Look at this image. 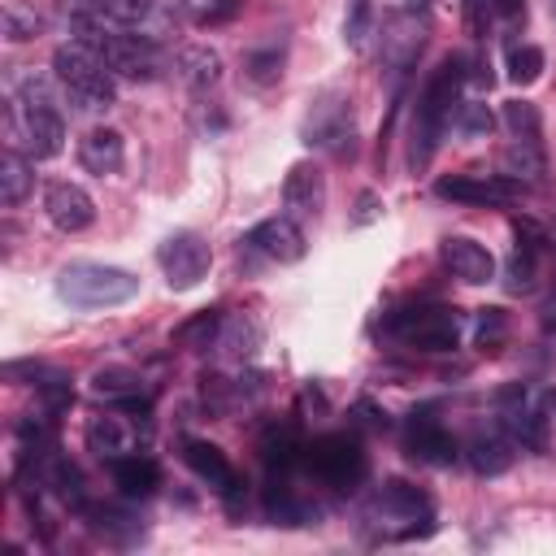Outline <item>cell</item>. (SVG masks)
Here are the masks:
<instances>
[{
    "mask_svg": "<svg viewBox=\"0 0 556 556\" xmlns=\"http://www.w3.org/2000/svg\"><path fill=\"white\" fill-rule=\"evenodd\" d=\"M460 83H465V56H443L426 87H421V100H417V113H413V143H408V161L413 169L430 165L439 139H443V126L456 122V109H460Z\"/></svg>",
    "mask_w": 556,
    "mask_h": 556,
    "instance_id": "cell-1",
    "label": "cell"
},
{
    "mask_svg": "<svg viewBox=\"0 0 556 556\" xmlns=\"http://www.w3.org/2000/svg\"><path fill=\"white\" fill-rule=\"evenodd\" d=\"M4 135H9V148L43 161V156H56L61 143H65V122L61 113L52 109V100L43 96L39 83H22V91L4 104Z\"/></svg>",
    "mask_w": 556,
    "mask_h": 556,
    "instance_id": "cell-2",
    "label": "cell"
},
{
    "mask_svg": "<svg viewBox=\"0 0 556 556\" xmlns=\"http://www.w3.org/2000/svg\"><path fill=\"white\" fill-rule=\"evenodd\" d=\"M52 70H56L61 87L70 91V100H74L78 109L100 113V109H109V104L117 100V74H113L109 61H104L91 43H83V39L61 43V48L52 52Z\"/></svg>",
    "mask_w": 556,
    "mask_h": 556,
    "instance_id": "cell-3",
    "label": "cell"
},
{
    "mask_svg": "<svg viewBox=\"0 0 556 556\" xmlns=\"http://www.w3.org/2000/svg\"><path fill=\"white\" fill-rule=\"evenodd\" d=\"M135 291H139V278L130 269L100 265V261H70L56 274V295L74 308H113V304H126Z\"/></svg>",
    "mask_w": 556,
    "mask_h": 556,
    "instance_id": "cell-4",
    "label": "cell"
},
{
    "mask_svg": "<svg viewBox=\"0 0 556 556\" xmlns=\"http://www.w3.org/2000/svg\"><path fill=\"white\" fill-rule=\"evenodd\" d=\"M369 521L387 534V539H417V534H430V500H426V491H417V486H408V482H400V478H391V482H382L374 495H369Z\"/></svg>",
    "mask_w": 556,
    "mask_h": 556,
    "instance_id": "cell-5",
    "label": "cell"
},
{
    "mask_svg": "<svg viewBox=\"0 0 556 556\" xmlns=\"http://www.w3.org/2000/svg\"><path fill=\"white\" fill-rule=\"evenodd\" d=\"M460 313L447 308V304H430V308H408V313H395L387 321V330L395 339H404L408 348L417 352H452L460 343Z\"/></svg>",
    "mask_w": 556,
    "mask_h": 556,
    "instance_id": "cell-6",
    "label": "cell"
},
{
    "mask_svg": "<svg viewBox=\"0 0 556 556\" xmlns=\"http://www.w3.org/2000/svg\"><path fill=\"white\" fill-rule=\"evenodd\" d=\"M304 465L313 478H321L326 486H356L365 478V452L352 434H321L313 443H304Z\"/></svg>",
    "mask_w": 556,
    "mask_h": 556,
    "instance_id": "cell-7",
    "label": "cell"
},
{
    "mask_svg": "<svg viewBox=\"0 0 556 556\" xmlns=\"http://www.w3.org/2000/svg\"><path fill=\"white\" fill-rule=\"evenodd\" d=\"M156 261H161L165 282H169L174 291H191V287L204 282V274H208V265H213V252H208V243H204L195 230H174V235L161 243Z\"/></svg>",
    "mask_w": 556,
    "mask_h": 556,
    "instance_id": "cell-8",
    "label": "cell"
},
{
    "mask_svg": "<svg viewBox=\"0 0 556 556\" xmlns=\"http://www.w3.org/2000/svg\"><path fill=\"white\" fill-rule=\"evenodd\" d=\"M304 143H313V148H330V152H352V109H348V100L339 96V91H326L317 104H313V113H308V122H304Z\"/></svg>",
    "mask_w": 556,
    "mask_h": 556,
    "instance_id": "cell-9",
    "label": "cell"
},
{
    "mask_svg": "<svg viewBox=\"0 0 556 556\" xmlns=\"http://www.w3.org/2000/svg\"><path fill=\"white\" fill-rule=\"evenodd\" d=\"M243 248L265 256V261H278V265H295L308 243H304V230L295 226V217H265L256 222L248 235H243Z\"/></svg>",
    "mask_w": 556,
    "mask_h": 556,
    "instance_id": "cell-10",
    "label": "cell"
},
{
    "mask_svg": "<svg viewBox=\"0 0 556 556\" xmlns=\"http://www.w3.org/2000/svg\"><path fill=\"white\" fill-rule=\"evenodd\" d=\"M434 195L439 200H452V204H508L517 195V182L504 178V174H452V178H439L434 182Z\"/></svg>",
    "mask_w": 556,
    "mask_h": 556,
    "instance_id": "cell-11",
    "label": "cell"
},
{
    "mask_svg": "<svg viewBox=\"0 0 556 556\" xmlns=\"http://www.w3.org/2000/svg\"><path fill=\"white\" fill-rule=\"evenodd\" d=\"M500 421H504V430H513V443H521V447H534L539 452L547 443V421L534 408V400L526 395V387L500 391Z\"/></svg>",
    "mask_w": 556,
    "mask_h": 556,
    "instance_id": "cell-12",
    "label": "cell"
},
{
    "mask_svg": "<svg viewBox=\"0 0 556 556\" xmlns=\"http://www.w3.org/2000/svg\"><path fill=\"white\" fill-rule=\"evenodd\" d=\"M282 204H287V217H317L321 204H326V174H321V165H313V161L291 165L287 178H282Z\"/></svg>",
    "mask_w": 556,
    "mask_h": 556,
    "instance_id": "cell-13",
    "label": "cell"
},
{
    "mask_svg": "<svg viewBox=\"0 0 556 556\" xmlns=\"http://www.w3.org/2000/svg\"><path fill=\"white\" fill-rule=\"evenodd\" d=\"M43 208H48V222L65 235H78L96 222V204L78 182H52L43 195Z\"/></svg>",
    "mask_w": 556,
    "mask_h": 556,
    "instance_id": "cell-14",
    "label": "cell"
},
{
    "mask_svg": "<svg viewBox=\"0 0 556 556\" xmlns=\"http://www.w3.org/2000/svg\"><path fill=\"white\" fill-rule=\"evenodd\" d=\"M182 460L191 465V473L200 478V482H208L217 495H235L239 491V473H235V465L226 460V452L217 447V443H208V439H187L182 443Z\"/></svg>",
    "mask_w": 556,
    "mask_h": 556,
    "instance_id": "cell-15",
    "label": "cell"
},
{
    "mask_svg": "<svg viewBox=\"0 0 556 556\" xmlns=\"http://www.w3.org/2000/svg\"><path fill=\"white\" fill-rule=\"evenodd\" d=\"M404 447H408L413 460H421V465H439V469L452 465V460L460 456L456 439H452L434 417H413L408 430H404Z\"/></svg>",
    "mask_w": 556,
    "mask_h": 556,
    "instance_id": "cell-16",
    "label": "cell"
},
{
    "mask_svg": "<svg viewBox=\"0 0 556 556\" xmlns=\"http://www.w3.org/2000/svg\"><path fill=\"white\" fill-rule=\"evenodd\" d=\"M513 230H517V248H513V261H508V291H530L534 274H539V256L547 248V235L530 217H517Z\"/></svg>",
    "mask_w": 556,
    "mask_h": 556,
    "instance_id": "cell-17",
    "label": "cell"
},
{
    "mask_svg": "<svg viewBox=\"0 0 556 556\" xmlns=\"http://www.w3.org/2000/svg\"><path fill=\"white\" fill-rule=\"evenodd\" d=\"M443 265L452 269V278H460V282H469V287L495 278V256H491L482 243L465 239V235L443 239Z\"/></svg>",
    "mask_w": 556,
    "mask_h": 556,
    "instance_id": "cell-18",
    "label": "cell"
},
{
    "mask_svg": "<svg viewBox=\"0 0 556 556\" xmlns=\"http://www.w3.org/2000/svg\"><path fill=\"white\" fill-rule=\"evenodd\" d=\"M78 161H83L87 174L109 178V174L122 169V161H126V143H122V135H117L113 126H96V130H87V135L78 139Z\"/></svg>",
    "mask_w": 556,
    "mask_h": 556,
    "instance_id": "cell-19",
    "label": "cell"
},
{
    "mask_svg": "<svg viewBox=\"0 0 556 556\" xmlns=\"http://www.w3.org/2000/svg\"><path fill=\"white\" fill-rule=\"evenodd\" d=\"M465 456L473 465V473H504L513 465V439L504 434V426H486V430H473L469 443H465Z\"/></svg>",
    "mask_w": 556,
    "mask_h": 556,
    "instance_id": "cell-20",
    "label": "cell"
},
{
    "mask_svg": "<svg viewBox=\"0 0 556 556\" xmlns=\"http://www.w3.org/2000/svg\"><path fill=\"white\" fill-rule=\"evenodd\" d=\"M174 78L187 87V91H208L217 78H222V56L204 43H191L174 56Z\"/></svg>",
    "mask_w": 556,
    "mask_h": 556,
    "instance_id": "cell-21",
    "label": "cell"
},
{
    "mask_svg": "<svg viewBox=\"0 0 556 556\" xmlns=\"http://www.w3.org/2000/svg\"><path fill=\"white\" fill-rule=\"evenodd\" d=\"M91 395L100 400H113L130 413H148V400L139 395V374L135 369H122V365H109V369H96L91 378Z\"/></svg>",
    "mask_w": 556,
    "mask_h": 556,
    "instance_id": "cell-22",
    "label": "cell"
},
{
    "mask_svg": "<svg viewBox=\"0 0 556 556\" xmlns=\"http://www.w3.org/2000/svg\"><path fill=\"white\" fill-rule=\"evenodd\" d=\"M87 447L104 460H117V456H130L135 452V426H126L122 417H91L87 421Z\"/></svg>",
    "mask_w": 556,
    "mask_h": 556,
    "instance_id": "cell-23",
    "label": "cell"
},
{
    "mask_svg": "<svg viewBox=\"0 0 556 556\" xmlns=\"http://www.w3.org/2000/svg\"><path fill=\"white\" fill-rule=\"evenodd\" d=\"M256 343H261V326H256L248 313L222 317V330H217V339H213V348H217L222 361H248V356L256 352Z\"/></svg>",
    "mask_w": 556,
    "mask_h": 556,
    "instance_id": "cell-24",
    "label": "cell"
},
{
    "mask_svg": "<svg viewBox=\"0 0 556 556\" xmlns=\"http://www.w3.org/2000/svg\"><path fill=\"white\" fill-rule=\"evenodd\" d=\"M113 482H117V491H122V495L143 500V495H152V491H156L161 469H156V460H148V456L130 452V456H117V460H113Z\"/></svg>",
    "mask_w": 556,
    "mask_h": 556,
    "instance_id": "cell-25",
    "label": "cell"
},
{
    "mask_svg": "<svg viewBox=\"0 0 556 556\" xmlns=\"http://www.w3.org/2000/svg\"><path fill=\"white\" fill-rule=\"evenodd\" d=\"M500 169L504 178H513L517 187L521 182H539L543 178V152H539V139H513L500 156Z\"/></svg>",
    "mask_w": 556,
    "mask_h": 556,
    "instance_id": "cell-26",
    "label": "cell"
},
{
    "mask_svg": "<svg viewBox=\"0 0 556 556\" xmlns=\"http://www.w3.org/2000/svg\"><path fill=\"white\" fill-rule=\"evenodd\" d=\"M261 456L274 473H287L295 460H304V443L295 434V426H274L265 439H261Z\"/></svg>",
    "mask_w": 556,
    "mask_h": 556,
    "instance_id": "cell-27",
    "label": "cell"
},
{
    "mask_svg": "<svg viewBox=\"0 0 556 556\" xmlns=\"http://www.w3.org/2000/svg\"><path fill=\"white\" fill-rule=\"evenodd\" d=\"M26 191H30V165H26V152L4 148V152H0V200H4L9 208H17V204L26 200Z\"/></svg>",
    "mask_w": 556,
    "mask_h": 556,
    "instance_id": "cell-28",
    "label": "cell"
},
{
    "mask_svg": "<svg viewBox=\"0 0 556 556\" xmlns=\"http://www.w3.org/2000/svg\"><path fill=\"white\" fill-rule=\"evenodd\" d=\"M161 0H100V13L126 30H143L152 17H156Z\"/></svg>",
    "mask_w": 556,
    "mask_h": 556,
    "instance_id": "cell-29",
    "label": "cell"
},
{
    "mask_svg": "<svg viewBox=\"0 0 556 556\" xmlns=\"http://www.w3.org/2000/svg\"><path fill=\"white\" fill-rule=\"evenodd\" d=\"M178 9L195 26H222L243 9V0H178Z\"/></svg>",
    "mask_w": 556,
    "mask_h": 556,
    "instance_id": "cell-30",
    "label": "cell"
},
{
    "mask_svg": "<svg viewBox=\"0 0 556 556\" xmlns=\"http://www.w3.org/2000/svg\"><path fill=\"white\" fill-rule=\"evenodd\" d=\"M217 330H222V313L217 308H204V313H195L191 321H182L174 330V343H182V348H208L217 339Z\"/></svg>",
    "mask_w": 556,
    "mask_h": 556,
    "instance_id": "cell-31",
    "label": "cell"
},
{
    "mask_svg": "<svg viewBox=\"0 0 556 556\" xmlns=\"http://www.w3.org/2000/svg\"><path fill=\"white\" fill-rule=\"evenodd\" d=\"M504 126L513 130V139H539V109L530 100H508L504 104Z\"/></svg>",
    "mask_w": 556,
    "mask_h": 556,
    "instance_id": "cell-32",
    "label": "cell"
},
{
    "mask_svg": "<svg viewBox=\"0 0 556 556\" xmlns=\"http://www.w3.org/2000/svg\"><path fill=\"white\" fill-rule=\"evenodd\" d=\"M539 74H543V48L521 43V48L508 52V78L513 83H534Z\"/></svg>",
    "mask_w": 556,
    "mask_h": 556,
    "instance_id": "cell-33",
    "label": "cell"
},
{
    "mask_svg": "<svg viewBox=\"0 0 556 556\" xmlns=\"http://www.w3.org/2000/svg\"><path fill=\"white\" fill-rule=\"evenodd\" d=\"M369 22H374V0H352L348 4V17H343V43L348 48H365Z\"/></svg>",
    "mask_w": 556,
    "mask_h": 556,
    "instance_id": "cell-34",
    "label": "cell"
},
{
    "mask_svg": "<svg viewBox=\"0 0 556 556\" xmlns=\"http://www.w3.org/2000/svg\"><path fill=\"white\" fill-rule=\"evenodd\" d=\"M48 482H52V491H56L65 504H83V473H78L70 460H52Z\"/></svg>",
    "mask_w": 556,
    "mask_h": 556,
    "instance_id": "cell-35",
    "label": "cell"
},
{
    "mask_svg": "<svg viewBox=\"0 0 556 556\" xmlns=\"http://www.w3.org/2000/svg\"><path fill=\"white\" fill-rule=\"evenodd\" d=\"M35 30H39V17H35V13H26L22 4H4V35H9L13 43L30 39Z\"/></svg>",
    "mask_w": 556,
    "mask_h": 556,
    "instance_id": "cell-36",
    "label": "cell"
},
{
    "mask_svg": "<svg viewBox=\"0 0 556 556\" xmlns=\"http://www.w3.org/2000/svg\"><path fill=\"white\" fill-rule=\"evenodd\" d=\"M504 334H508L504 308H482V317H478V343H482V348H500Z\"/></svg>",
    "mask_w": 556,
    "mask_h": 556,
    "instance_id": "cell-37",
    "label": "cell"
},
{
    "mask_svg": "<svg viewBox=\"0 0 556 556\" xmlns=\"http://www.w3.org/2000/svg\"><path fill=\"white\" fill-rule=\"evenodd\" d=\"M491 113H486V104H460L456 109V126L465 130V135H482V130H491Z\"/></svg>",
    "mask_w": 556,
    "mask_h": 556,
    "instance_id": "cell-38",
    "label": "cell"
},
{
    "mask_svg": "<svg viewBox=\"0 0 556 556\" xmlns=\"http://www.w3.org/2000/svg\"><path fill=\"white\" fill-rule=\"evenodd\" d=\"M278 65H282V56H278V52H269V56H261V52H256V56H248V74H252L256 83H269V78H278V74H282Z\"/></svg>",
    "mask_w": 556,
    "mask_h": 556,
    "instance_id": "cell-39",
    "label": "cell"
},
{
    "mask_svg": "<svg viewBox=\"0 0 556 556\" xmlns=\"http://www.w3.org/2000/svg\"><path fill=\"white\" fill-rule=\"evenodd\" d=\"M382 217V200L374 195V191H361L356 195V213H352V226H369V222H378Z\"/></svg>",
    "mask_w": 556,
    "mask_h": 556,
    "instance_id": "cell-40",
    "label": "cell"
},
{
    "mask_svg": "<svg viewBox=\"0 0 556 556\" xmlns=\"http://www.w3.org/2000/svg\"><path fill=\"white\" fill-rule=\"evenodd\" d=\"M539 326L552 334L556 330V274H552V282H547V295H543V308H539Z\"/></svg>",
    "mask_w": 556,
    "mask_h": 556,
    "instance_id": "cell-41",
    "label": "cell"
},
{
    "mask_svg": "<svg viewBox=\"0 0 556 556\" xmlns=\"http://www.w3.org/2000/svg\"><path fill=\"white\" fill-rule=\"evenodd\" d=\"M352 413H356L369 430H382V426H387V413H382V408H374L369 400H356V408H352Z\"/></svg>",
    "mask_w": 556,
    "mask_h": 556,
    "instance_id": "cell-42",
    "label": "cell"
},
{
    "mask_svg": "<svg viewBox=\"0 0 556 556\" xmlns=\"http://www.w3.org/2000/svg\"><path fill=\"white\" fill-rule=\"evenodd\" d=\"M482 4L486 0H465V26H469V35H482V26H486L482 22Z\"/></svg>",
    "mask_w": 556,
    "mask_h": 556,
    "instance_id": "cell-43",
    "label": "cell"
},
{
    "mask_svg": "<svg viewBox=\"0 0 556 556\" xmlns=\"http://www.w3.org/2000/svg\"><path fill=\"white\" fill-rule=\"evenodd\" d=\"M495 9H500V13H517V9H521V0H495Z\"/></svg>",
    "mask_w": 556,
    "mask_h": 556,
    "instance_id": "cell-44",
    "label": "cell"
},
{
    "mask_svg": "<svg viewBox=\"0 0 556 556\" xmlns=\"http://www.w3.org/2000/svg\"><path fill=\"white\" fill-rule=\"evenodd\" d=\"M74 9H100V0H70Z\"/></svg>",
    "mask_w": 556,
    "mask_h": 556,
    "instance_id": "cell-45",
    "label": "cell"
},
{
    "mask_svg": "<svg viewBox=\"0 0 556 556\" xmlns=\"http://www.w3.org/2000/svg\"><path fill=\"white\" fill-rule=\"evenodd\" d=\"M413 4H430V0H413Z\"/></svg>",
    "mask_w": 556,
    "mask_h": 556,
    "instance_id": "cell-46",
    "label": "cell"
}]
</instances>
